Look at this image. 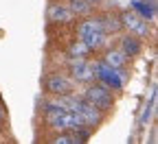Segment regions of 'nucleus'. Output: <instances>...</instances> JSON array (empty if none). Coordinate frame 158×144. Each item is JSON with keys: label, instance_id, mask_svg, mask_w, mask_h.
I'll use <instances>...</instances> for the list:
<instances>
[{"label": "nucleus", "instance_id": "1", "mask_svg": "<svg viewBox=\"0 0 158 144\" xmlns=\"http://www.w3.org/2000/svg\"><path fill=\"white\" fill-rule=\"evenodd\" d=\"M84 100L94 105L97 109H110L112 107V94L103 88V85H94V88H88L86 94H84Z\"/></svg>", "mask_w": 158, "mask_h": 144}, {"label": "nucleus", "instance_id": "2", "mask_svg": "<svg viewBox=\"0 0 158 144\" xmlns=\"http://www.w3.org/2000/svg\"><path fill=\"white\" fill-rule=\"evenodd\" d=\"M46 90L51 94H57V96H68L73 92V83L62 74H53L46 79Z\"/></svg>", "mask_w": 158, "mask_h": 144}, {"label": "nucleus", "instance_id": "3", "mask_svg": "<svg viewBox=\"0 0 158 144\" xmlns=\"http://www.w3.org/2000/svg\"><path fill=\"white\" fill-rule=\"evenodd\" d=\"M79 116H81V120H84V127H94L97 122H101V109H97L94 105H90V103H86V100H81V105H79Z\"/></svg>", "mask_w": 158, "mask_h": 144}, {"label": "nucleus", "instance_id": "4", "mask_svg": "<svg viewBox=\"0 0 158 144\" xmlns=\"http://www.w3.org/2000/svg\"><path fill=\"white\" fill-rule=\"evenodd\" d=\"M70 72L77 81H90L94 74V68L90 64H86V59H73L70 61Z\"/></svg>", "mask_w": 158, "mask_h": 144}, {"label": "nucleus", "instance_id": "5", "mask_svg": "<svg viewBox=\"0 0 158 144\" xmlns=\"http://www.w3.org/2000/svg\"><path fill=\"white\" fill-rule=\"evenodd\" d=\"M48 20H51V22H73V20H75V13H73L68 7L51 5V7H48Z\"/></svg>", "mask_w": 158, "mask_h": 144}, {"label": "nucleus", "instance_id": "6", "mask_svg": "<svg viewBox=\"0 0 158 144\" xmlns=\"http://www.w3.org/2000/svg\"><path fill=\"white\" fill-rule=\"evenodd\" d=\"M121 53H123V55H136V53H141V42H138L134 35L123 37V42H121Z\"/></svg>", "mask_w": 158, "mask_h": 144}, {"label": "nucleus", "instance_id": "7", "mask_svg": "<svg viewBox=\"0 0 158 144\" xmlns=\"http://www.w3.org/2000/svg\"><path fill=\"white\" fill-rule=\"evenodd\" d=\"M103 37H106V33H103L101 29H99V31H92V33L84 35V37H81V42H84V44L92 50V48H99V46L103 44Z\"/></svg>", "mask_w": 158, "mask_h": 144}, {"label": "nucleus", "instance_id": "8", "mask_svg": "<svg viewBox=\"0 0 158 144\" xmlns=\"http://www.w3.org/2000/svg\"><path fill=\"white\" fill-rule=\"evenodd\" d=\"M88 53H90V48L79 39V42H75L70 48H68V59L73 61V59H86L88 57Z\"/></svg>", "mask_w": 158, "mask_h": 144}, {"label": "nucleus", "instance_id": "9", "mask_svg": "<svg viewBox=\"0 0 158 144\" xmlns=\"http://www.w3.org/2000/svg\"><path fill=\"white\" fill-rule=\"evenodd\" d=\"M99 26H101V31H103V33H114V31H118V29H121V20L106 15V18H101V20H99Z\"/></svg>", "mask_w": 158, "mask_h": 144}, {"label": "nucleus", "instance_id": "10", "mask_svg": "<svg viewBox=\"0 0 158 144\" xmlns=\"http://www.w3.org/2000/svg\"><path fill=\"white\" fill-rule=\"evenodd\" d=\"M106 64H108L110 68H121V66L125 64V55H123L121 50H110V53L106 55Z\"/></svg>", "mask_w": 158, "mask_h": 144}, {"label": "nucleus", "instance_id": "11", "mask_svg": "<svg viewBox=\"0 0 158 144\" xmlns=\"http://www.w3.org/2000/svg\"><path fill=\"white\" fill-rule=\"evenodd\" d=\"M101 26H99V20H84L81 24H79V37H84V35H88V33H92V31H99Z\"/></svg>", "mask_w": 158, "mask_h": 144}, {"label": "nucleus", "instance_id": "12", "mask_svg": "<svg viewBox=\"0 0 158 144\" xmlns=\"http://www.w3.org/2000/svg\"><path fill=\"white\" fill-rule=\"evenodd\" d=\"M90 2L88 0H70V11L73 13H77V15H84V13H88L90 11Z\"/></svg>", "mask_w": 158, "mask_h": 144}, {"label": "nucleus", "instance_id": "13", "mask_svg": "<svg viewBox=\"0 0 158 144\" xmlns=\"http://www.w3.org/2000/svg\"><path fill=\"white\" fill-rule=\"evenodd\" d=\"M138 20H141V18H138L136 13H132V11H127V13H123V18H121V26H127L130 31L136 26V22H138Z\"/></svg>", "mask_w": 158, "mask_h": 144}, {"label": "nucleus", "instance_id": "14", "mask_svg": "<svg viewBox=\"0 0 158 144\" xmlns=\"http://www.w3.org/2000/svg\"><path fill=\"white\" fill-rule=\"evenodd\" d=\"M132 33H134L136 37H143V35H147V24L143 22V20H138V22H136V26L132 29Z\"/></svg>", "mask_w": 158, "mask_h": 144}, {"label": "nucleus", "instance_id": "15", "mask_svg": "<svg viewBox=\"0 0 158 144\" xmlns=\"http://www.w3.org/2000/svg\"><path fill=\"white\" fill-rule=\"evenodd\" d=\"M55 142L57 144H75V138H73V133H62V135H57Z\"/></svg>", "mask_w": 158, "mask_h": 144}, {"label": "nucleus", "instance_id": "16", "mask_svg": "<svg viewBox=\"0 0 158 144\" xmlns=\"http://www.w3.org/2000/svg\"><path fill=\"white\" fill-rule=\"evenodd\" d=\"M88 2H90V5H97V2H101V0H88Z\"/></svg>", "mask_w": 158, "mask_h": 144}]
</instances>
